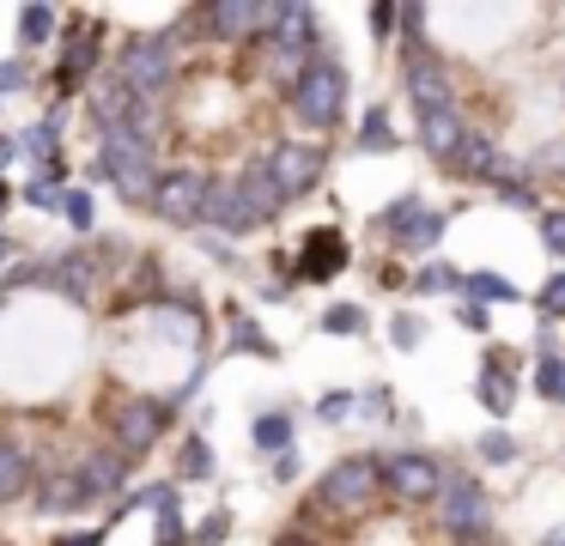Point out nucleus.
<instances>
[{"instance_id":"26","label":"nucleus","mask_w":565,"mask_h":546,"mask_svg":"<svg viewBox=\"0 0 565 546\" xmlns=\"http://www.w3.org/2000/svg\"><path fill=\"white\" fill-rule=\"evenodd\" d=\"M475 400L492 413V419H504V413L516 407V383H504L499 371H480V383H475Z\"/></svg>"},{"instance_id":"9","label":"nucleus","mask_w":565,"mask_h":546,"mask_svg":"<svg viewBox=\"0 0 565 546\" xmlns=\"http://www.w3.org/2000/svg\"><path fill=\"white\" fill-rule=\"evenodd\" d=\"M201 19H207V31L220 43H249V36L268 43L274 24H280V0H213Z\"/></svg>"},{"instance_id":"39","label":"nucleus","mask_w":565,"mask_h":546,"mask_svg":"<svg viewBox=\"0 0 565 546\" xmlns=\"http://www.w3.org/2000/svg\"><path fill=\"white\" fill-rule=\"evenodd\" d=\"M62 194L67 189H55V182H25V206H38V213H55V206H62Z\"/></svg>"},{"instance_id":"25","label":"nucleus","mask_w":565,"mask_h":546,"mask_svg":"<svg viewBox=\"0 0 565 546\" xmlns=\"http://www.w3.org/2000/svg\"><path fill=\"white\" fill-rule=\"evenodd\" d=\"M19 43H25V49H43V43H55V7H43V0H31V7H19Z\"/></svg>"},{"instance_id":"31","label":"nucleus","mask_w":565,"mask_h":546,"mask_svg":"<svg viewBox=\"0 0 565 546\" xmlns=\"http://www.w3.org/2000/svg\"><path fill=\"white\" fill-rule=\"evenodd\" d=\"M475 456L487 461V468H504V461H516V437L511 431H480Z\"/></svg>"},{"instance_id":"22","label":"nucleus","mask_w":565,"mask_h":546,"mask_svg":"<svg viewBox=\"0 0 565 546\" xmlns=\"http://www.w3.org/2000/svg\"><path fill=\"white\" fill-rule=\"evenodd\" d=\"M450 170H462V176L492 182V170H499V146H492V133H468V140H462V152L450 158Z\"/></svg>"},{"instance_id":"27","label":"nucleus","mask_w":565,"mask_h":546,"mask_svg":"<svg viewBox=\"0 0 565 546\" xmlns=\"http://www.w3.org/2000/svg\"><path fill=\"white\" fill-rule=\"evenodd\" d=\"M359 152H395V128H390V109H365L359 121Z\"/></svg>"},{"instance_id":"37","label":"nucleus","mask_w":565,"mask_h":546,"mask_svg":"<svg viewBox=\"0 0 565 546\" xmlns=\"http://www.w3.org/2000/svg\"><path fill=\"white\" fill-rule=\"evenodd\" d=\"M62 213H67V225H74V231H92V194L86 189H67L62 194Z\"/></svg>"},{"instance_id":"8","label":"nucleus","mask_w":565,"mask_h":546,"mask_svg":"<svg viewBox=\"0 0 565 546\" xmlns=\"http://www.w3.org/2000/svg\"><path fill=\"white\" fill-rule=\"evenodd\" d=\"M262 164H268V182H274L280 201H305V194L322 182V164H329V158H322V146H310V140H280Z\"/></svg>"},{"instance_id":"41","label":"nucleus","mask_w":565,"mask_h":546,"mask_svg":"<svg viewBox=\"0 0 565 546\" xmlns=\"http://www.w3.org/2000/svg\"><path fill=\"white\" fill-rule=\"evenodd\" d=\"M456 322H462V328H475V334H487V328H492V315H487V303H456Z\"/></svg>"},{"instance_id":"21","label":"nucleus","mask_w":565,"mask_h":546,"mask_svg":"<svg viewBox=\"0 0 565 546\" xmlns=\"http://www.w3.org/2000/svg\"><path fill=\"white\" fill-rule=\"evenodd\" d=\"M31 485H38V473H31L25 449H19V443H0V510L19 504V497H25Z\"/></svg>"},{"instance_id":"19","label":"nucleus","mask_w":565,"mask_h":546,"mask_svg":"<svg viewBox=\"0 0 565 546\" xmlns=\"http://www.w3.org/2000/svg\"><path fill=\"white\" fill-rule=\"evenodd\" d=\"M31 492H38V510H43V516H74V510L92 504L86 485H79V473H43Z\"/></svg>"},{"instance_id":"5","label":"nucleus","mask_w":565,"mask_h":546,"mask_svg":"<svg viewBox=\"0 0 565 546\" xmlns=\"http://www.w3.org/2000/svg\"><path fill=\"white\" fill-rule=\"evenodd\" d=\"M377 492H383V461L377 456H347L322 473L317 504L334 510V516H365V510L377 504Z\"/></svg>"},{"instance_id":"17","label":"nucleus","mask_w":565,"mask_h":546,"mask_svg":"<svg viewBox=\"0 0 565 546\" xmlns=\"http://www.w3.org/2000/svg\"><path fill=\"white\" fill-rule=\"evenodd\" d=\"M462 140H468V128H462V116H456V104H450V109H431V116H419V146H426L438 164H450V158L462 152Z\"/></svg>"},{"instance_id":"51","label":"nucleus","mask_w":565,"mask_h":546,"mask_svg":"<svg viewBox=\"0 0 565 546\" xmlns=\"http://www.w3.org/2000/svg\"><path fill=\"white\" fill-rule=\"evenodd\" d=\"M7 255H13V237H0V261H7Z\"/></svg>"},{"instance_id":"3","label":"nucleus","mask_w":565,"mask_h":546,"mask_svg":"<svg viewBox=\"0 0 565 546\" xmlns=\"http://www.w3.org/2000/svg\"><path fill=\"white\" fill-rule=\"evenodd\" d=\"M317 61V12L298 7V0H280V24L268 36V67H274V85L292 92L305 79V67Z\"/></svg>"},{"instance_id":"48","label":"nucleus","mask_w":565,"mask_h":546,"mask_svg":"<svg viewBox=\"0 0 565 546\" xmlns=\"http://www.w3.org/2000/svg\"><path fill=\"white\" fill-rule=\"evenodd\" d=\"M110 540V528H86V534H67V540H55V546H104Z\"/></svg>"},{"instance_id":"14","label":"nucleus","mask_w":565,"mask_h":546,"mask_svg":"<svg viewBox=\"0 0 565 546\" xmlns=\"http://www.w3.org/2000/svg\"><path fill=\"white\" fill-rule=\"evenodd\" d=\"M98 61H104V31H98V24H86L79 36H67V49H62V67H55V85H62V92H74V85H86Z\"/></svg>"},{"instance_id":"36","label":"nucleus","mask_w":565,"mask_h":546,"mask_svg":"<svg viewBox=\"0 0 565 546\" xmlns=\"http://www.w3.org/2000/svg\"><path fill=\"white\" fill-rule=\"evenodd\" d=\"M390 340H395V352H414L419 340H426V322H419V315H395V322H390Z\"/></svg>"},{"instance_id":"2","label":"nucleus","mask_w":565,"mask_h":546,"mask_svg":"<svg viewBox=\"0 0 565 546\" xmlns=\"http://www.w3.org/2000/svg\"><path fill=\"white\" fill-rule=\"evenodd\" d=\"M431 516H438V528L450 534L456 546L492 534V504H487V492H480V480H468V473H444L438 497H431Z\"/></svg>"},{"instance_id":"44","label":"nucleus","mask_w":565,"mask_h":546,"mask_svg":"<svg viewBox=\"0 0 565 546\" xmlns=\"http://www.w3.org/2000/svg\"><path fill=\"white\" fill-rule=\"evenodd\" d=\"M499 201H504V206H516V213H541L535 189H523V182H516V189H499Z\"/></svg>"},{"instance_id":"16","label":"nucleus","mask_w":565,"mask_h":546,"mask_svg":"<svg viewBox=\"0 0 565 546\" xmlns=\"http://www.w3.org/2000/svg\"><path fill=\"white\" fill-rule=\"evenodd\" d=\"M237 206H244V225H249V231H256V225H268V218L286 206L280 194H274V182H268V164H262V158L244 170V176H237Z\"/></svg>"},{"instance_id":"7","label":"nucleus","mask_w":565,"mask_h":546,"mask_svg":"<svg viewBox=\"0 0 565 546\" xmlns=\"http://www.w3.org/2000/svg\"><path fill=\"white\" fill-rule=\"evenodd\" d=\"M164 419H171V407L164 400H152V395H122L110 407V419H104V431H110V449L122 461H135V456H147L152 443L164 437Z\"/></svg>"},{"instance_id":"1","label":"nucleus","mask_w":565,"mask_h":546,"mask_svg":"<svg viewBox=\"0 0 565 546\" xmlns=\"http://www.w3.org/2000/svg\"><path fill=\"white\" fill-rule=\"evenodd\" d=\"M98 176L110 182L122 201H152L159 189V158H152V133H147V109L122 128H98Z\"/></svg>"},{"instance_id":"50","label":"nucleus","mask_w":565,"mask_h":546,"mask_svg":"<svg viewBox=\"0 0 565 546\" xmlns=\"http://www.w3.org/2000/svg\"><path fill=\"white\" fill-rule=\"evenodd\" d=\"M541 546H565V528H553V534H547V540H541Z\"/></svg>"},{"instance_id":"28","label":"nucleus","mask_w":565,"mask_h":546,"mask_svg":"<svg viewBox=\"0 0 565 546\" xmlns=\"http://www.w3.org/2000/svg\"><path fill=\"white\" fill-rule=\"evenodd\" d=\"M407 286H414L419 298H444V291H462V274H456V267H444V261H426L414 279H407Z\"/></svg>"},{"instance_id":"33","label":"nucleus","mask_w":565,"mask_h":546,"mask_svg":"<svg viewBox=\"0 0 565 546\" xmlns=\"http://www.w3.org/2000/svg\"><path fill=\"white\" fill-rule=\"evenodd\" d=\"M365 328V310L359 303H329L322 310V334H359Z\"/></svg>"},{"instance_id":"49","label":"nucleus","mask_w":565,"mask_h":546,"mask_svg":"<svg viewBox=\"0 0 565 546\" xmlns=\"http://www.w3.org/2000/svg\"><path fill=\"white\" fill-rule=\"evenodd\" d=\"M19 158V140H0V164H13Z\"/></svg>"},{"instance_id":"46","label":"nucleus","mask_w":565,"mask_h":546,"mask_svg":"<svg viewBox=\"0 0 565 546\" xmlns=\"http://www.w3.org/2000/svg\"><path fill=\"white\" fill-rule=\"evenodd\" d=\"M353 407H359L353 395H322V400H317V413H322V419H347Z\"/></svg>"},{"instance_id":"38","label":"nucleus","mask_w":565,"mask_h":546,"mask_svg":"<svg viewBox=\"0 0 565 546\" xmlns=\"http://www.w3.org/2000/svg\"><path fill=\"white\" fill-rule=\"evenodd\" d=\"M237 352H256V358H274V340H262V328L256 322H244V315H237V340H232Z\"/></svg>"},{"instance_id":"13","label":"nucleus","mask_w":565,"mask_h":546,"mask_svg":"<svg viewBox=\"0 0 565 546\" xmlns=\"http://www.w3.org/2000/svg\"><path fill=\"white\" fill-rule=\"evenodd\" d=\"M50 286H62L74 303H86L92 291L104 286V249H92V243H79V249L55 255V261H50Z\"/></svg>"},{"instance_id":"4","label":"nucleus","mask_w":565,"mask_h":546,"mask_svg":"<svg viewBox=\"0 0 565 546\" xmlns=\"http://www.w3.org/2000/svg\"><path fill=\"white\" fill-rule=\"evenodd\" d=\"M286 104H292V116L305 121V128L329 133L334 121H341V109H347V73L334 67L329 55H317V61L305 67V79L286 92Z\"/></svg>"},{"instance_id":"42","label":"nucleus","mask_w":565,"mask_h":546,"mask_svg":"<svg viewBox=\"0 0 565 546\" xmlns=\"http://www.w3.org/2000/svg\"><path fill=\"white\" fill-rule=\"evenodd\" d=\"M19 85H31V67L25 61H0V97L19 92Z\"/></svg>"},{"instance_id":"15","label":"nucleus","mask_w":565,"mask_h":546,"mask_svg":"<svg viewBox=\"0 0 565 546\" xmlns=\"http://www.w3.org/2000/svg\"><path fill=\"white\" fill-rule=\"evenodd\" d=\"M347 267V237L341 231H310L305 237V249H298V279H334Z\"/></svg>"},{"instance_id":"23","label":"nucleus","mask_w":565,"mask_h":546,"mask_svg":"<svg viewBox=\"0 0 565 546\" xmlns=\"http://www.w3.org/2000/svg\"><path fill=\"white\" fill-rule=\"evenodd\" d=\"M462 298L468 303H516V286L504 274H492V267H475V274H462Z\"/></svg>"},{"instance_id":"10","label":"nucleus","mask_w":565,"mask_h":546,"mask_svg":"<svg viewBox=\"0 0 565 546\" xmlns=\"http://www.w3.org/2000/svg\"><path fill=\"white\" fill-rule=\"evenodd\" d=\"M147 206L164 225H201V213H207V176L201 170H159V189H152Z\"/></svg>"},{"instance_id":"20","label":"nucleus","mask_w":565,"mask_h":546,"mask_svg":"<svg viewBox=\"0 0 565 546\" xmlns=\"http://www.w3.org/2000/svg\"><path fill=\"white\" fill-rule=\"evenodd\" d=\"M444 225H450V218H444L438 206H419V213L390 237V243H395V255H431V249L444 243Z\"/></svg>"},{"instance_id":"45","label":"nucleus","mask_w":565,"mask_h":546,"mask_svg":"<svg viewBox=\"0 0 565 546\" xmlns=\"http://www.w3.org/2000/svg\"><path fill=\"white\" fill-rule=\"evenodd\" d=\"M159 546H189V534H183V516H159Z\"/></svg>"},{"instance_id":"43","label":"nucleus","mask_w":565,"mask_h":546,"mask_svg":"<svg viewBox=\"0 0 565 546\" xmlns=\"http://www.w3.org/2000/svg\"><path fill=\"white\" fill-rule=\"evenodd\" d=\"M390 31H395V7H390V0H377V7H371V36L390 43Z\"/></svg>"},{"instance_id":"29","label":"nucleus","mask_w":565,"mask_h":546,"mask_svg":"<svg viewBox=\"0 0 565 546\" xmlns=\"http://www.w3.org/2000/svg\"><path fill=\"white\" fill-rule=\"evenodd\" d=\"M535 395L553 400V407H565V358H559V352L535 364Z\"/></svg>"},{"instance_id":"35","label":"nucleus","mask_w":565,"mask_h":546,"mask_svg":"<svg viewBox=\"0 0 565 546\" xmlns=\"http://www.w3.org/2000/svg\"><path fill=\"white\" fill-rule=\"evenodd\" d=\"M220 540H232V516H225V510H213V516L189 534V546H220Z\"/></svg>"},{"instance_id":"32","label":"nucleus","mask_w":565,"mask_h":546,"mask_svg":"<svg viewBox=\"0 0 565 546\" xmlns=\"http://www.w3.org/2000/svg\"><path fill=\"white\" fill-rule=\"evenodd\" d=\"M535 310L547 315V322H565V267L553 279H541V291H535Z\"/></svg>"},{"instance_id":"6","label":"nucleus","mask_w":565,"mask_h":546,"mask_svg":"<svg viewBox=\"0 0 565 546\" xmlns=\"http://www.w3.org/2000/svg\"><path fill=\"white\" fill-rule=\"evenodd\" d=\"M116 79L128 85L135 104H152V97L177 79V43L171 36H135V43L122 49V61H116Z\"/></svg>"},{"instance_id":"52","label":"nucleus","mask_w":565,"mask_h":546,"mask_svg":"<svg viewBox=\"0 0 565 546\" xmlns=\"http://www.w3.org/2000/svg\"><path fill=\"white\" fill-rule=\"evenodd\" d=\"M7 201H13V189H7V182H0V206H7Z\"/></svg>"},{"instance_id":"24","label":"nucleus","mask_w":565,"mask_h":546,"mask_svg":"<svg viewBox=\"0 0 565 546\" xmlns=\"http://www.w3.org/2000/svg\"><path fill=\"white\" fill-rule=\"evenodd\" d=\"M249 437H256L262 456H286V449H292V413H262V419L249 425Z\"/></svg>"},{"instance_id":"18","label":"nucleus","mask_w":565,"mask_h":546,"mask_svg":"<svg viewBox=\"0 0 565 546\" xmlns=\"http://www.w3.org/2000/svg\"><path fill=\"white\" fill-rule=\"evenodd\" d=\"M79 485H86V497H122L128 461L116 456V449H92V456L79 461Z\"/></svg>"},{"instance_id":"11","label":"nucleus","mask_w":565,"mask_h":546,"mask_svg":"<svg viewBox=\"0 0 565 546\" xmlns=\"http://www.w3.org/2000/svg\"><path fill=\"white\" fill-rule=\"evenodd\" d=\"M438 480H444V468L431 456H419V449H402V456L383 461V492H390L395 504H431V497H438Z\"/></svg>"},{"instance_id":"40","label":"nucleus","mask_w":565,"mask_h":546,"mask_svg":"<svg viewBox=\"0 0 565 546\" xmlns=\"http://www.w3.org/2000/svg\"><path fill=\"white\" fill-rule=\"evenodd\" d=\"M541 243H547V255L565 261V213H541Z\"/></svg>"},{"instance_id":"47","label":"nucleus","mask_w":565,"mask_h":546,"mask_svg":"<svg viewBox=\"0 0 565 546\" xmlns=\"http://www.w3.org/2000/svg\"><path fill=\"white\" fill-rule=\"evenodd\" d=\"M395 24H402L407 36H419L426 31V7H395Z\"/></svg>"},{"instance_id":"12","label":"nucleus","mask_w":565,"mask_h":546,"mask_svg":"<svg viewBox=\"0 0 565 546\" xmlns=\"http://www.w3.org/2000/svg\"><path fill=\"white\" fill-rule=\"evenodd\" d=\"M407 104H414L419 116L450 109V67H444L431 49H414V55H407Z\"/></svg>"},{"instance_id":"34","label":"nucleus","mask_w":565,"mask_h":546,"mask_svg":"<svg viewBox=\"0 0 565 546\" xmlns=\"http://www.w3.org/2000/svg\"><path fill=\"white\" fill-rule=\"evenodd\" d=\"M419 206H426V201H419V194H402V201H390V206H383V213H377V231H383V237H395V231H402L407 218L419 213Z\"/></svg>"},{"instance_id":"30","label":"nucleus","mask_w":565,"mask_h":546,"mask_svg":"<svg viewBox=\"0 0 565 546\" xmlns=\"http://www.w3.org/2000/svg\"><path fill=\"white\" fill-rule=\"evenodd\" d=\"M207 473H213V449L201 437H189L183 456H177V480H207Z\"/></svg>"}]
</instances>
